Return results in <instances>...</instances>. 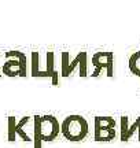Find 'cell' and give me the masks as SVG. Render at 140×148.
I'll return each instance as SVG.
<instances>
[{
  "mask_svg": "<svg viewBox=\"0 0 140 148\" xmlns=\"http://www.w3.org/2000/svg\"><path fill=\"white\" fill-rule=\"evenodd\" d=\"M0 55H1V52H0ZM0 77H1V74H0Z\"/></svg>",
  "mask_w": 140,
  "mask_h": 148,
  "instance_id": "cell-16",
  "label": "cell"
},
{
  "mask_svg": "<svg viewBox=\"0 0 140 148\" xmlns=\"http://www.w3.org/2000/svg\"><path fill=\"white\" fill-rule=\"evenodd\" d=\"M78 67H80V77H86L88 75V71H86V52H84L82 55V59H81L80 64H78Z\"/></svg>",
  "mask_w": 140,
  "mask_h": 148,
  "instance_id": "cell-14",
  "label": "cell"
},
{
  "mask_svg": "<svg viewBox=\"0 0 140 148\" xmlns=\"http://www.w3.org/2000/svg\"><path fill=\"white\" fill-rule=\"evenodd\" d=\"M3 74L7 77H26V55L21 51H7L4 53Z\"/></svg>",
  "mask_w": 140,
  "mask_h": 148,
  "instance_id": "cell-2",
  "label": "cell"
},
{
  "mask_svg": "<svg viewBox=\"0 0 140 148\" xmlns=\"http://www.w3.org/2000/svg\"><path fill=\"white\" fill-rule=\"evenodd\" d=\"M129 69L133 74L140 75V51L133 53L129 59Z\"/></svg>",
  "mask_w": 140,
  "mask_h": 148,
  "instance_id": "cell-11",
  "label": "cell"
},
{
  "mask_svg": "<svg viewBox=\"0 0 140 148\" xmlns=\"http://www.w3.org/2000/svg\"><path fill=\"white\" fill-rule=\"evenodd\" d=\"M136 129H137V123H133V126L128 127V118L126 116H121V140L122 141H126V140H129V137L133 134Z\"/></svg>",
  "mask_w": 140,
  "mask_h": 148,
  "instance_id": "cell-7",
  "label": "cell"
},
{
  "mask_svg": "<svg viewBox=\"0 0 140 148\" xmlns=\"http://www.w3.org/2000/svg\"><path fill=\"white\" fill-rule=\"evenodd\" d=\"M7 126H8V130H7V140H8L10 143H12V141H15V136H16L15 116H8V119H7Z\"/></svg>",
  "mask_w": 140,
  "mask_h": 148,
  "instance_id": "cell-10",
  "label": "cell"
},
{
  "mask_svg": "<svg viewBox=\"0 0 140 148\" xmlns=\"http://www.w3.org/2000/svg\"><path fill=\"white\" fill-rule=\"evenodd\" d=\"M29 121H30V118H29V116H23V118H21L19 121L16 122V126H15L16 134H18V136H19L22 140H25V141H30V140H32V138L29 137V134H27V133L23 130V126H25V125H26Z\"/></svg>",
  "mask_w": 140,
  "mask_h": 148,
  "instance_id": "cell-8",
  "label": "cell"
},
{
  "mask_svg": "<svg viewBox=\"0 0 140 148\" xmlns=\"http://www.w3.org/2000/svg\"><path fill=\"white\" fill-rule=\"evenodd\" d=\"M33 121H34V148H41V144H43V140H41V136H40V130H38V115L33 116Z\"/></svg>",
  "mask_w": 140,
  "mask_h": 148,
  "instance_id": "cell-12",
  "label": "cell"
},
{
  "mask_svg": "<svg viewBox=\"0 0 140 148\" xmlns=\"http://www.w3.org/2000/svg\"><path fill=\"white\" fill-rule=\"evenodd\" d=\"M82 55L84 52H80L77 53V56H75L73 60H70V55L69 52H62V75L63 77H69L70 74L73 73V70H74L75 66H78L81 62V59H82Z\"/></svg>",
  "mask_w": 140,
  "mask_h": 148,
  "instance_id": "cell-6",
  "label": "cell"
},
{
  "mask_svg": "<svg viewBox=\"0 0 140 148\" xmlns=\"http://www.w3.org/2000/svg\"><path fill=\"white\" fill-rule=\"evenodd\" d=\"M55 71H56V69H55V53L47 52V70L44 71V77L52 78Z\"/></svg>",
  "mask_w": 140,
  "mask_h": 148,
  "instance_id": "cell-9",
  "label": "cell"
},
{
  "mask_svg": "<svg viewBox=\"0 0 140 148\" xmlns=\"http://www.w3.org/2000/svg\"><path fill=\"white\" fill-rule=\"evenodd\" d=\"M60 132L70 141H81L88 134V122L84 116L77 114L69 115L62 122Z\"/></svg>",
  "mask_w": 140,
  "mask_h": 148,
  "instance_id": "cell-1",
  "label": "cell"
},
{
  "mask_svg": "<svg viewBox=\"0 0 140 148\" xmlns=\"http://www.w3.org/2000/svg\"><path fill=\"white\" fill-rule=\"evenodd\" d=\"M32 75L33 77H41V71L38 70V52H32Z\"/></svg>",
  "mask_w": 140,
  "mask_h": 148,
  "instance_id": "cell-13",
  "label": "cell"
},
{
  "mask_svg": "<svg viewBox=\"0 0 140 148\" xmlns=\"http://www.w3.org/2000/svg\"><path fill=\"white\" fill-rule=\"evenodd\" d=\"M115 137V121L111 116H95V140L110 141Z\"/></svg>",
  "mask_w": 140,
  "mask_h": 148,
  "instance_id": "cell-3",
  "label": "cell"
},
{
  "mask_svg": "<svg viewBox=\"0 0 140 148\" xmlns=\"http://www.w3.org/2000/svg\"><path fill=\"white\" fill-rule=\"evenodd\" d=\"M38 130L43 141H52L59 134V122L54 115H38Z\"/></svg>",
  "mask_w": 140,
  "mask_h": 148,
  "instance_id": "cell-4",
  "label": "cell"
},
{
  "mask_svg": "<svg viewBox=\"0 0 140 148\" xmlns=\"http://www.w3.org/2000/svg\"><path fill=\"white\" fill-rule=\"evenodd\" d=\"M136 123H137V130H139V140H140V118L136 121Z\"/></svg>",
  "mask_w": 140,
  "mask_h": 148,
  "instance_id": "cell-15",
  "label": "cell"
},
{
  "mask_svg": "<svg viewBox=\"0 0 140 148\" xmlns=\"http://www.w3.org/2000/svg\"><path fill=\"white\" fill-rule=\"evenodd\" d=\"M92 64H93V77H97L100 71L106 70L107 77L114 75V55L113 52H96L92 56Z\"/></svg>",
  "mask_w": 140,
  "mask_h": 148,
  "instance_id": "cell-5",
  "label": "cell"
}]
</instances>
